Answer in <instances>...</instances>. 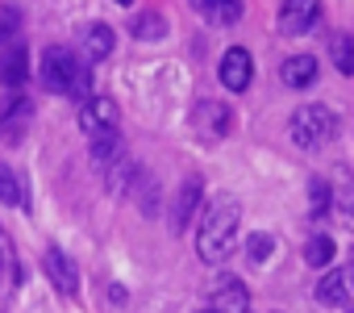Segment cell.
<instances>
[{
  "mask_svg": "<svg viewBox=\"0 0 354 313\" xmlns=\"http://www.w3.org/2000/svg\"><path fill=\"white\" fill-rule=\"evenodd\" d=\"M238 234H242V209L234 197H217L205 205V217H201V234H196V255L217 267L234 255L238 247Z\"/></svg>",
  "mask_w": 354,
  "mask_h": 313,
  "instance_id": "obj_1",
  "label": "cell"
},
{
  "mask_svg": "<svg viewBox=\"0 0 354 313\" xmlns=\"http://www.w3.org/2000/svg\"><path fill=\"white\" fill-rule=\"evenodd\" d=\"M288 138H292V146H300V150H321V146H329V142L337 138V117H333V109H325V105H300V109L292 113V121H288Z\"/></svg>",
  "mask_w": 354,
  "mask_h": 313,
  "instance_id": "obj_2",
  "label": "cell"
},
{
  "mask_svg": "<svg viewBox=\"0 0 354 313\" xmlns=\"http://www.w3.org/2000/svg\"><path fill=\"white\" fill-rule=\"evenodd\" d=\"M42 84H46V92H75V84H80V75H84V67H80V59L67 51V46H46L42 51Z\"/></svg>",
  "mask_w": 354,
  "mask_h": 313,
  "instance_id": "obj_3",
  "label": "cell"
},
{
  "mask_svg": "<svg viewBox=\"0 0 354 313\" xmlns=\"http://www.w3.org/2000/svg\"><path fill=\"white\" fill-rule=\"evenodd\" d=\"M321 26V0H283L279 5V30L288 38H304Z\"/></svg>",
  "mask_w": 354,
  "mask_h": 313,
  "instance_id": "obj_4",
  "label": "cell"
},
{
  "mask_svg": "<svg viewBox=\"0 0 354 313\" xmlns=\"http://www.w3.org/2000/svg\"><path fill=\"white\" fill-rule=\"evenodd\" d=\"M201 201H205V180H201V176H184L180 193L171 197V213H167V222H171L175 234L188 230V222H192V213L201 209Z\"/></svg>",
  "mask_w": 354,
  "mask_h": 313,
  "instance_id": "obj_5",
  "label": "cell"
},
{
  "mask_svg": "<svg viewBox=\"0 0 354 313\" xmlns=\"http://www.w3.org/2000/svg\"><path fill=\"white\" fill-rule=\"evenodd\" d=\"M217 75H221V84H225L230 92H246V88L254 84V59H250V51H246V46H230V51L221 55Z\"/></svg>",
  "mask_w": 354,
  "mask_h": 313,
  "instance_id": "obj_6",
  "label": "cell"
},
{
  "mask_svg": "<svg viewBox=\"0 0 354 313\" xmlns=\"http://www.w3.org/2000/svg\"><path fill=\"white\" fill-rule=\"evenodd\" d=\"M42 267H46V280H50L63 296H80V267L71 263L67 251L46 247V251H42Z\"/></svg>",
  "mask_w": 354,
  "mask_h": 313,
  "instance_id": "obj_7",
  "label": "cell"
},
{
  "mask_svg": "<svg viewBox=\"0 0 354 313\" xmlns=\"http://www.w3.org/2000/svg\"><path fill=\"white\" fill-rule=\"evenodd\" d=\"M80 129H84L88 138L117 129V105H113L109 96H88V100L80 105Z\"/></svg>",
  "mask_w": 354,
  "mask_h": 313,
  "instance_id": "obj_8",
  "label": "cell"
},
{
  "mask_svg": "<svg viewBox=\"0 0 354 313\" xmlns=\"http://www.w3.org/2000/svg\"><path fill=\"white\" fill-rule=\"evenodd\" d=\"M192 125H196L201 138H225L230 125H234V117H230L225 100H196V109H192Z\"/></svg>",
  "mask_w": 354,
  "mask_h": 313,
  "instance_id": "obj_9",
  "label": "cell"
},
{
  "mask_svg": "<svg viewBox=\"0 0 354 313\" xmlns=\"http://www.w3.org/2000/svg\"><path fill=\"white\" fill-rule=\"evenodd\" d=\"M30 117H34V105L26 96H13L0 113V142H21L30 129Z\"/></svg>",
  "mask_w": 354,
  "mask_h": 313,
  "instance_id": "obj_10",
  "label": "cell"
},
{
  "mask_svg": "<svg viewBox=\"0 0 354 313\" xmlns=\"http://www.w3.org/2000/svg\"><path fill=\"white\" fill-rule=\"evenodd\" d=\"M213 313H250V292L242 280L234 276H221L217 288H213Z\"/></svg>",
  "mask_w": 354,
  "mask_h": 313,
  "instance_id": "obj_11",
  "label": "cell"
},
{
  "mask_svg": "<svg viewBox=\"0 0 354 313\" xmlns=\"http://www.w3.org/2000/svg\"><path fill=\"white\" fill-rule=\"evenodd\" d=\"M317 75H321V67H317V59H313V55H292V59L279 67V80H283L292 92L313 88V84H317Z\"/></svg>",
  "mask_w": 354,
  "mask_h": 313,
  "instance_id": "obj_12",
  "label": "cell"
},
{
  "mask_svg": "<svg viewBox=\"0 0 354 313\" xmlns=\"http://www.w3.org/2000/svg\"><path fill=\"white\" fill-rule=\"evenodd\" d=\"M30 80V55L21 42H9L5 46V59H0V84L5 88H21Z\"/></svg>",
  "mask_w": 354,
  "mask_h": 313,
  "instance_id": "obj_13",
  "label": "cell"
},
{
  "mask_svg": "<svg viewBox=\"0 0 354 313\" xmlns=\"http://www.w3.org/2000/svg\"><path fill=\"white\" fill-rule=\"evenodd\" d=\"M350 284H354V280H350V271H342V267H329V271L317 280V301L337 309V305H346V301H350Z\"/></svg>",
  "mask_w": 354,
  "mask_h": 313,
  "instance_id": "obj_14",
  "label": "cell"
},
{
  "mask_svg": "<svg viewBox=\"0 0 354 313\" xmlns=\"http://www.w3.org/2000/svg\"><path fill=\"white\" fill-rule=\"evenodd\" d=\"M209 26H234L242 17V0H188Z\"/></svg>",
  "mask_w": 354,
  "mask_h": 313,
  "instance_id": "obj_15",
  "label": "cell"
},
{
  "mask_svg": "<svg viewBox=\"0 0 354 313\" xmlns=\"http://www.w3.org/2000/svg\"><path fill=\"white\" fill-rule=\"evenodd\" d=\"M80 46H84V59H88V63L109 59V55H113V26H104V21L88 26V30L80 34Z\"/></svg>",
  "mask_w": 354,
  "mask_h": 313,
  "instance_id": "obj_16",
  "label": "cell"
},
{
  "mask_svg": "<svg viewBox=\"0 0 354 313\" xmlns=\"http://www.w3.org/2000/svg\"><path fill=\"white\" fill-rule=\"evenodd\" d=\"M125 159V142H121V134L117 129H109V134H96L92 138V163L100 168V172H109L113 163H121Z\"/></svg>",
  "mask_w": 354,
  "mask_h": 313,
  "instance_id": "obj_17",
  "label": "cell"
},
{
  "mask_svg": "<svg viewBox=\"0 0 354 313\" xmlns=\"http://www.w3.org/2000/svg\"><path fill=\"white\" fill-rule=\"evenodd\" d=\"M333 213L354 230V176L342 168L337 172V180H333Z\"/></svg>",
  "mask_w": 354,
  "mask_h": 313,
  "instance_id": "obj_18",
  "label": "cell"
},
{
  "mask_svg": "<svg viewBox=\"0 0 354 313\" xmlns=\"http://www.w3.org/2000/svg\"><path fill=\"white\" fill-rule=\"evenodd\" d=\"M138 176H142V168H138V163L129 159V154H125L121 163H113V168L104 172V184H109V193L125 197V193H129V184H138Z\"/></svg>",
  "mask_w": 354,
  "mask_h": 313,
  "instance_id": "obj_19",
  "label": "cell"
},
{
  "mask_svg": "<svg viewBox=\"0 0 354 313\" xmlns=\"http://www.w3.org/2000/svg\"><path fill=\"white\" fill-rule=\"evenodd\" d=\"M129 34H133L138 42H158V38L167 34V21H162V13L146 9V13H133V21H129Z\"/></svg>",
  "mask_w": 354,
  "mask_h": 313,
  "instance_id": "obj_20",
  "label": "cell"
},
{
  "mask_svg": "<svg viewBox=\"0 0 354 313\" xmlns=\"http://www.w3.org/2000/svg\"><path fill=\"white\" fill-rule=\"evenodd\" d=\"M0 201L13 205V209H26V184H21V176L5 159H0Z\"/></svg>",
  "mask_w": 354,
  "mask_h": 313,
  "instance_id": "obj_21",
  "label": "cell"
},
{
  "mask_svg": "<svg viewBox=\"0 0 354 313\" xmlns=\"http://www.w3.org/2000/svg\"><path fill=\"white\" fill-rule=\"evenodd\" d=\"M329 59L342 75H354V38L342 30V34H329Z\"/></svg>",
  "mask_w": 354,
  "mask_h": 313,
  "instance_id": "obj_22",
  "label": "cell"
},
{
  "mask_svg": "<svg viewBox=\"0 0 354 313\" xmlns=\"http://www.w3.org/2000/svg\"><path fill=\"white\" fill-rule=\"evenodd\" d=\"M333 209V184H325L321 176H313L308 180V213L313 217H325Z\"/></svg>",
  "mask_w": 354,
  "mask_h": 313,
  "instance_id": "obj_23",
  "label": "cell"
},
{
  "mask_svg": "<svg viewBox=\"0 0 354 313\" xmlns=\"http://www.w3.org/2000/svg\"><path fill=\"white\" fill-rule=\"evenodd\" d=\"M304 263L308 267H329L333 263V238L329 234H313L308 247H304Z\"/></svg>",
  "mask_w": 354,
  "mask_h": 313,
  "instance_id": "obj_24",
  "label": "cell"
},
{
  "mask_svg": "<svg viewBox=\"0 0 354 313\" xmlns=\"http://www.w3.org/2000/svg\"><path fill=\"white\" fill-rule=\"evenodd\" d=\"M271 251H275V238H271L267 230H254V234L246 238V259H254V263H267V259H271Z\"/></svg>",
  "mask_w": 354,
  "mask_h": 313,
  "instance_id": "obj_25",
  "label": "cell"
},
{
  "mask_svg": "<svg viewBox=\"0 0 354 313\" xmlns=\"http://www.w3.org/2000/svg\"><path fill=\"white\" fill-rule=\"evenodd\" d=\"M138 209L146 217L158 213V184H154V176H138Z\"/></svg>",
  "mask_w": 354,
  "mask_h": 313,
  "instance_id": "obj_26",
  "label": "cell"
},
{
  "mask_svg": "<svg viewBox=\"0 0 354 313\" xmlns=\"http://www.w3.org/2000/svg\"><path fill=\"white\" fill-rule=\"evenodd\" d=\"M17 30V9H0V42H9Z\"/></svg>",
  "mask_w": 354,
  "mask_h": 313,
  "instance_id": "obj_27",
  "label": "cell"
},
{
  "mask_svg": "<svg viewBox=\"0 0 354 313\" xmlns=\"http://www.w3.org/2000/svg\"><path fill=\"white\" fill-rule=\"evenodd\" d=\"M13 267H17V259H9V255H5V247H0V292H5V276H9Z\"/></svg>",
  "mask_w": 354,
  "mask_h": 313,
  "instance_id": "obj_28",
  "label": "cell"
},
{
  "mask_svg": "<svg viewBox=\"0 0 354 313\" xmlns=\"http://www.w3.org/2000/svg\"><path fill=\"white\" fill-rule=\"evenodd\" d=\"M350 280H354V259H350Z\"/></svg>",
  "mask_w": 354,
  "mask_h": 313,
  "instance_id": "obj_29",
  "label": "cell"
},
{
  "mask_svg": "<svg viewBox=\"0 0 354 313\" xmlns=\"http://www.w3.org/2000/svg\"><path fill=\"white\" fill-rule=\"evenodd\" d=\"M121 5H129V0H121Z\"/></svg>",
  "mask_w": 354,
  "mask_h": 313,
  "instance_id": "obj_30",
  "label": "cell"
},
{
  "mask_svg": "<svg viewBox=\"0 0 354 313\" xmlns=\"http://www.w3.org/2000/svg\"><path fill=\"white\" fill-rule=\"evenodd\" d=\"M346 313H354V309H346Z\"/></svg>",
  "mask_w": 354,
  "mask_h": 313,
  "instance_id": "obj_31",
  "label": "cell"
},
{
  "mask_svg": "<svg viewBox=\"0 0 354 313\" xmlns=\"http://www.w3.org/2000/svg\"><path fill=\"white\" fill-rule=\"evenodd\" d=\"M209 313H213V309H209Z\"/></svg>",
  "mask_w": 354,
  "mask_h": 313,
  "instance_id": "obj_32",
  "label": "cell"
}]
</instances>
